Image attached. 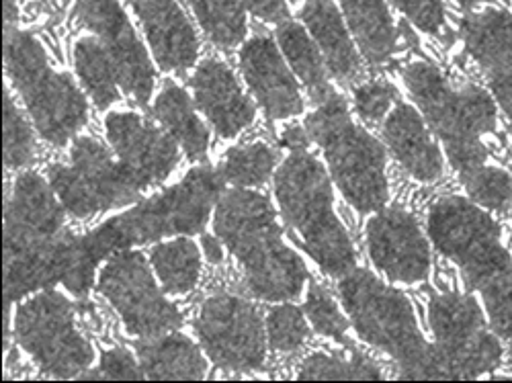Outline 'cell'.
<instances>
[{"label": "cell", "instance_id": "603a6c76", "mask_svg": "<svg viewBox=\"0 0 512 383\" xmlns=\"http://www.w3.org/2000/svg\"><path fill=\"white\" fill-rule=\"evenodd\" d=\"M345 19L365 60L381 66L394 58L400 35L386 0H340Z\"/></svg>", "mask_w": 512, "mask_h": 383}, {"label": "cell", "instance_id": "d590c367", "mask_svg": "<svg viewBox=\"0 0 512 383\" xmlns=\"http://www.w3.org/2000/svg\"><path fill=\"white\" fill-rule=\"evenodd\" d=\"M35 158V138L29 123L15 105L11 91L5 89V164L21 168Z\"/></svg>", "mask_w": 512, "mask_h": 383}, {"label": "cell", "instance_id": "d6a6232c", "mask_svg": "<svg viewBox=\"0 0 512 383\" xmlns=\"http://www.w3.org/2000/svg\"><path fill=\"white\" fill-rule=\"evenodd\" d=\"M459 179L467 191V197L480 207L496 211V214H502V211L512 207V175L508 170L486 162Z\"/></svg>", "mask_w": 512, "mask_h": 383}, {"label": "cell", "instance_id": "f1b7e54d", "mask_svg": "<svg viewBox=\"0 0 512 383\" xmlns=\"http://www.w3.org/2000/svg\"><path fill=\"white\" fill-rule=\"evenodd\" d=\"M150 261L166 293L183 295L195 289L201 275V254L193 240L162 242L152 250Z\"/></svg>", "mask_w": 512, "mask_h": 383}, {"label": "cell", "instance_id": "e0dca14e", "mask_svg": "<svg viewBox=\"0 0 512 383\" xmlns=\"http://www.w3.org/2000/svg\"><path fill=\"white\" fill-rule=\"evenodd\" d=\"M105 130L117 160L130 170L142 189L158 185L173 175L179 164L175 138L158 130L142 115L115 111L107 115Z\"/></svg>", "mask_w": 512, "mask_h": 383}, {"label": "cell", "instance_id": "ac0fdd59", "mask_svg": "<svg viewBox=\"0 0 512 383\" xmlns=\"http://www.w3.org/2000/svg\"><path fill=\"white\" fill-rule=\"evenodd\" d=\"M240 68L250 93L271 119H289L304 111L295 76L269 35L259 33L246 41L240 52Z\"/></svg>", "mask_w": 512, "mask_h": 383}, {"label": "cell", "instance_id": "bcb514c9", "mask_svg": "<svg viewBox=\"0 0 512 383\" xmlns=\"http://www.w3.org/2000/svg\"><path fill=\"white\" fill-rule=\"evenodd\" d=\"M455 3L459 7H463V9H474V7L482 5V3H488V0H455Z\"/></svg>", "mask_w": 512, "mask_h": 383}, {"label": "cell", "instance_id": "ee69618b", "mask_svg": "<svg viewBox=\"0 0 512 383\" xmlns=\"http://www.w3.org/2000/svg\"><path fill=\"white\" fill-rule=\"evenodd\" d=\"M201 248L205 259L213 265H218L224 261V240L220 236H211V234H203L201 238Z\"/></svg>", "mask_w": 512, "mask_h": 383}, {"label": "cell", "instance_id": "836d02e7", "mask_svg": "<svg viewBox=\"0 0 512 383\" xmlns=\"http://www.w3.org/2000/svg\"><path fill=\"white\" fill-rule=\"evenodd\" d=\"M304 312L318 334L336 340V343L351 345V338L347 336L349 320L340 312L332 293L324 285L316 281L310 283Z\"/></svg>", "mask_w": 512, "mask_h": 383}, {"label": "cell", "instance_id": "9a60e30c", "mask_svg": "<svg viewBox=\"0 0 512 383\" xmlns=\"http://www.w3.org/2000/svg\"><path fill=\"white\" fill-rule=\"evenodd\" d=\"M74 19L82 29L93 31L101 39L123 93L138 105H146L154 91L156 74L119 0H78Z\"/></svg>", "mask_w": 512, "mask_h": 383}, {"label": "cell", "instance_id": "7c38bea8", "mask_svg": "<svg viewBox=\"0 0 512 383\" xmlns=\"http://www.w3.org/2000/svg\"><path fill=\"white\" fill-rule=\"evenodd\" d=\"M48 181L74 218H91L99 211L125 207L138 201L142 185L95 138H78L70 152V164H52Z\"/></svg>", "mask_w": 512, "mask_h": 383}, {"label": "cell", "instance_id": "d6986e66", "mask_svg": "<svg viewBox=\"0 0 512 383\" xmlns=\"http://www.w3.org/2000/svg\"><path fill=\"white\" fill-rule=\"evenodd\" d=\"M138 15L152 54L166 72L185 74L197 60L199 37L177 0H127Z\"/></svg>", "mask_w": 512, "mask_h": 383}, {"label": "cell", "instance_id": "8d00e7d4", "mask_svg": "<svg viewBox=\"0 0 512 383\" xmlns=\"http://www.w3.org/2000/svg\"><path fill=\"white\" fill-rule=\"evenodd\" d=\"M480 293L490 328L498 336L512 340V269L486 283Z\"/></svg>", "mask_w": 512, "mask_h": 383}, {"label": "cell", "instance_id": "7a4b0ae2", "mask_svg": "<svg viewBox=\"0 0 512 383\" xmlns=\"http://www.w3.org/2000/svg\"><path fill=\"white\" fill-rule=\"evenodd\" d=\"M213 226L238 259L252 295L289 302L302 293L310 277L306 263L283 242L269 197L240 187L222 193Z\"/></svg>", "mask_w": 512, "mask_h": 383}, {"label": "cell", "instance_id": "52a82bcc", "mask_svg": "<svg viewBox=\"0 0 512 383\" xmlns=\"http://www.w3.org/2000/svg\"><path fill=\"white\" fill-rule=\"evenodd\" d=\"M5 70L48 144L62 148L87 125L89 105L72 76L56 72L39 39L17 25L5 27Z\"/></svg>", "mask_w": 512, "mask_h": 383}, {"label": "cell", "instance_id": "2e32d148", "mask_svg": "<svg viewBox=\"0 0 512 383\" xmlns=\"http://www.w3.org/2000/svg\"><path fill=\"white\" fill-rule=\"evenodd\" d=\"M371 263L396 283H422L431 275V244L418 220L402 207H383L367 222Z\"/></svg>", "mask_w": 512, "mask_h": 383}, {"label": "cell", "instance_id": "f6af8a7d", "mask_svg": "<svg viewBox=\"0 0 512 383\" xmlns=\"http://www.w3.org/2000/svg\"><path fill=\"white\" fill-rule=\"evenodd\" d=\"M19 21V5L17 0H5V27L17 25Z\"/></svg>", "mask_w": 512, "mask_h": 383}, {"label": "cell", "instance_id": "e575fe53", "mask_svg": "<svg viewBox=\"0 0 512 383\" xmlns=\"http://www.w3.org/2000/svg\"><path fill=\"white\" fill-rule=\"evenodd\" d=\"M306 318L308 316H304V312L295 306H275L267 316V338L271 349L285 355L302 351L310 336Z\"/></svg>", "mask_w": 512, "mask_h": 383}, {"label": "cell", "instance_id": "44dd1931", "mask_svg": "<svg viewBox=\"0 0 512 383\" xmlns=\"http://www.w3.org/2000/svg\"><path fill=\"white\" fill-rule=\"evenodd\" d=\"M383 140L412 179L435 183L443 177V154L422 115L412 105L398 103L383 119Z\"/></svg>", "mask_w": 512, "mask_h": 383}, {"label": "cell", "instance_id": "8992f818", "mask_svg": "<svg viewBox=\"0 0 512 383\" xmlns=\"http://www.w3.org/2000/svg\"><path fill=\"white\" fill-rule=\"evenodd\" d=\"M306 130L328 162L332 181L359 211L383 209L390 197L386 150L349 113L345 99L332 95L308 115Z\"/></svg>", "mask_w": 512, "mask_h": 383}, {"label": "cell", "instance_id": "30bf717a", "mask_svg": "<svg viewBox=\"0 0 512 383\" xmlns=\"http://www.w3.org/2000/svg\"><path fill=\"white\" fill-rule=\"evenodd\" d=\"M13 330L17 345L50 377H82L95 361L93 347L74 324V304L54 289L23 302Z\"/></svg>", "mask_w": 512, "mask_h": 383}, {"label": "cell", "instance_id": "ab89813d", "mask_svg": "<svg viewBox=\"0 0 512 383\" xmlns=\"http://www.w3.org/2000/svg\"><path fill=\"white\" fill-rule=\"evenodd\" d=\"M140 361L127 349H111L103 353L99 365L89 369L80 379H144Z\"/></svg>", "mask_w": 512, "mask_h": 383}, {"label": "cell", "instance_id": "7dc6e473", "mask_svg": "<svg viewBox=\"0 0 512 383\" xmlns=\"http://www.w3.org/2000/svg\"><path fill=\"white\" fill-rule=\"evenodd\" d=\"M508 125H510V154H512V117L508 119Z\"/></svg>", "mask_w": 512, "mask_h": 383}, {"label": "cell", "instance_id": "ba28073f", "mask_svg": "<svg viewBox=\"0 0 512 383\" xmlns=\"http://www.w3.org/2000/svg\"><path fill=\"white\" fill-rule=\"evenodd\" d=\"M338 297L361 340L394 359L402 379L429 355L412 302L371 271L353 269L340 277Z\"/></svg>", "mask_w": 512, "mask_h": 383}, {"label": "cell", "instance_id": "4dcf8cb0", "mask_svg": "<svg viewBox=\"0 0 512 383\" xmlns=\"http://www.w3.org/2000/svg\"><path fill=\"white\" fill-rule=\"evenodd\" d=\"M300 379H383L381 367L365 353L347 345V353H314L300 371Z\"/></svg>", "mask_w": 512, "mask_h": 383}, {"label": "cell", "instance_id": "b9f144b4", "mask_svg": "<svg viewBox=\"0 0 512 383\" xmlns=\"http://www.w3.org/2000/svg\"><path fill=\"white\" fill-rule=\"evenodd\" d=\"M246 9L261 21L283 23L289 17L285 0H244Z\"/></svg>", "mask_w": 512, "mask_h": 383}, {"label": "cell", "instance_id": "4316f807", "mask_svg": "<svg viewBox=\"0 0 512 383\" xmlns=\"http://www.w3.org/2000/svg\"><path fill=\"white\" fill-rule=\"evenodd\" d=\"M277 41L289 66L300 76L314 103L320 105L336 93L328 80V66L324 56L316 46L314 37H310L302 25L283 21L277 29Z\"/></svg>", "mask_w": 512, "mask_h": 383}, {"label": "cell", "instance_id": "74e56055", "mask_svg": "<svg viewBox=\"0 0 512 383\" xmlns=\"http://www.w3.org/2000/svg\"><path fill=\"white\" fill-rule=\"evenodd\" d=\"M398 103V89L388 80H371L355 89V111L369 123H379L381 119H386Z\"/></svg>", "mask_w": 512, "mask_h": 383}, {"label": "cell", "instance_id": "f546056e", "mask_svg": "<svg viewBox=\"0 0 512 383\" xmlns=\"http://www.w3.org/2000/svg\"><path fill=\"white\" fill-rule=\"evenodd\" d=\"M189 5L216 48L230 50L246 37V13L240 0H189Z\"/></svg>", "mask_w": 512, "mask_h": 383}, {"label": "cell", "instance_id": "d4e9b609", "mask_svg": "<svg viewBox=\"0 0 512 383\" xmlns=\"http://www.w3.org/2000/svg\"><path fill=\"white\" fill-rule=\"evenodd\" d=\"M461 37L467 54L484 74L512 58V15L498 7L469 13L461 19Z\"/></svg>", "mask_w": 512, "mask_h": 383}, {"label": "cell", "instance_id": "83f0119b", "mask_svg": "<svg viewBox=\"0 0 512 383\" xmlns=\"http://www.w3.org/2000/svg\"><path fill=\"white\" fill-rule=\"evenodd\" d=\"M74 68L84 91L89 93L99 109H107L119 99L115 66L99 37L87 35L76 41Z\"/></svg>", "mask_w": 512, "mask_h": 383}, {"label": "cell", "instance_id": "484cf974", "mask_svg": "<svg viewBox=\"0 0 512 383\" xmlns=\"http://www.w3.org/2000/svg\"><path fill=\"white\" fill-rule=\"evenodd\" d=\"M154 117L173 136L191 160H203L209 148V132L193 109V101L177 82H166L154 101Z\"/></svg>", "mask_w": 512, "mask_h": 383}, {"label": "cell", "instance_id": "5bb4252c", "mask_svg": "<svg viewBox=\"0 0 512 383\" xmlns=\"http://www.w3.org/2000/svg\"><path fill=\"white\" fill-rule=\"evenodd\" d=\"M99 293L119 314L127 332L138 338H154L183 324L179 308L158 289L142 252L125 248L111 254L99 275Z\"/></svg>", "mask_w": 512, "mask_h": 383}, {"label": "cell", "instance_id": "f35d334b", "mask_svg": "<svg viewBox=\"0 0 512 383\" xmlns=\"http://www.w3.org/2000/svg\"><path fill=\"white\" fill-rule=\"evenodd\" d=\"M392 5L424 33L441 35L445 29L443 0H392Z\"/></svg>", "mask_w": 512, "mask_h": 383}, {"label": "cell", "instance_id": "7bdbcfd3", "mask_svg": "<svg viewBox=\"0 0 512 383\" xmlns=\"http://www.w3.org/2000/svg\"><path fill=\"white\" fill-rule=\"evenodd\" d=\"M310 134L306 127H300V125H291L287 127V130H283L281 134V146L291 150V152H297V150H308L310 148Z\"/></svg>", "mask_w": 512, "mask_h": 383}, {"label": "cell", "instance_id": "7402d4cb", "mask_svg": "<svg viewBox=\"0 0 512 383\" xmlns=\"http://www.w3.org/2000/svg\"><path fill=\"white\" fill-rule=\"evenodd\" d=\"M302 21L320 48L328 72L340 84H353L363 72L361 58L332 0H308L302 9Z\"/></svg>", "mask_w": 512, "mask_h": 383}, {"label": "cell", "instance_id": "4fadbf2b", "mask_svg": "<svg viewBox=\"0 0 512 383\" xmlns=\"http://www.w3.org/2000/svg\"><path fill=\"white\" fill-rule=\"evenodd\" d=\"M195 332L205 355L228 371H261L267 361V328L261 310L244 297L216 293L201 304Z\"/></svg>", "mask_w": 512, "mask_h": 383}, {"label": "cell", "instance_id": "9c48e42d", "mask_svg": "<svg viewBox=\"0 0 512 383\" xmlns=\"http://www.w3.org/2000/svg\"><path fill=\"white\" fill-rule=\"evenodd\" d=\"M426 230L435 248L461 271L469 287L482 289L512 269L500 226L488 209L469 197L447 195L437 199L426 214Z\"/></svg>", "mask_w": 512, "mask_h": 383}, {"label": "cell", "instance_id": "3957f363", "mask_svg": "<svg viewBox=\"0 0 512 383\" xmlns=\"http://www.w3.org/2000/svg\"><path fill=\"white\" fill-rule=\"evenodd\" d=\"M402 80L424 121L439 136L459 177L488 162L484 138L498 127L494 97L476 84H453L435 64L412 62Z\"/></svg>", "mask_w": 512, "mask_h": 383}, {"label": "cell", "instance_id": "1f68e13d", "mask_svg": "<svg viewBox=\"0 0 512 383\" xmlns=\"http://www.w3.org/2000/svg\"><path fill=\"white\" fill-rule=\"evenodd\" d=\"M275 164L277 152L263 142H254L248 146L232 148L222 162L220 173L226 183H232L240 189H250L261 187L271 177Z\"/></svg>", "mask_w": 512, "mask_h": 383}, {"label": "cell", "instance_id": "c3c4849f", "mask_svg": "<svg viewBox=\"0 0 512 383\" xmlns=\"http://www.w3.org/2000/svg\"><path fill=\"white\" fill-rule=\"evenodd\" d=\"M44 3H52V0H44Z\"/></svg>", "mask_w": 512, "mask_h": 383}, {"label": "cell", "instance_id": "681fc988", "mask_svg": "<svg viewBox=\"0 0 512 383\" xmlns=\"http://www.w3.org/2000/svg\"><path fill=\"white\" fill-rule=\"evenodd\" d=\"M293 3H297V0H293Z\"/></svg>", "mask_w": 512, "mask_h": 383}, {"label": "cell", "instance_id": "cb8c5ba5", "mask_svg": "<svg viewBox=\"0 0 512 383\" xmlns=\"http://www.w3.org/2000/svg\"><path fill=\"white\" fill-rule=\"evenodd\" d=\"M138 361L146 379H203L207 361L189 336L160 334L142 338L138 343Z\"/></svg>", "mask_w": 512, "mask_h": 383}, {"label": "cell", "instance_id": "5b68a950", "mask_svg": "<svg viewBox=\"0 0 512 383\" xmlns=\"http://www.w3.org/2000/svg\"><path fill=\"white\" fill-rule=\"evenodd\" d=\"M224 183L220 168L195 166L175 187L82 236L84 244L99 263L130 246L177 234H197L205 228L213 205L222 197Z\"/></svg>", "mask_w": 512, "mask_h": 383}, {"label": "cell", "instance_id": "6da1fadb", "mask_svg": "<svg viewBox=\"0 0 512 383\" xmlns=\"http://www.w3.org/2000/svg\"><path fill=\"white\" fill-rule=\"evenodd\" d=\"M64 205L50 181L35 173L17 177L5 201V295L15 300L62 283L78 297L89 293L97 261L64 228Z\"/></svg>", "mask_w": 512, "mask_h": 383}, {"label": "cell", "instance_id": "ffe728a7", "mask_svg": "<svg viewBox=\"0 0 512 383\" xmlns=\"http://www.w3.org/2000/svg\"><path fill=\"white\" fill-rule=\"evenodd\" d=\"M191 87L195 105L218 136L234 138L254 121L256 109L228 64L216 58L203 60L191 78Z\"/></svg>", "mask_w": 512, "mask_h": 383}, {"label": "cell", "instance_id": "277c9868", "mask_svg": "<svg viewBox=\"0 0 512 383\" xmlns=\"http://www.w3.org/2000/svg\"><path fill=\"white\" fill-rule=\"evenodd\" d=\"M275 197L285 224L328 277L357 267L349 230L334 211L332 183L314 154L297 150L283 160L275 173Z\"/></svg>", "mask_w": 512, "mask_h": 383}, {"label": "cell", "instance_id": "60d3db41", "mask_svg": "<svg viewBox=\"0 0 512 383\" xmlns=\"http://www.w3.org/2000/svg\"><path fill=\"white\" fill-rule=\"evenodd\" d=\"M490 95L494 97L496 105L504 111V115L512 117V58L498 66L496 70L486 74Z\"/></svg>", "mask_w": 512, "mask_h": 383}, {"label": "cell", "instance_id": "8fae6325", "mask_svg": "<svg viewBox=\"0 0 512 383\" xmlns=\"http://www.w3.org/2000/svg\"><path fill=\"white\" fill-rule=\"evenodd\" d=\"M429 326L445 379H476L502 363L498 334L472 295L435 293L429 302Z\"/></svg>", "mask_w": 512, "mask_h": 383}]
</instances>
